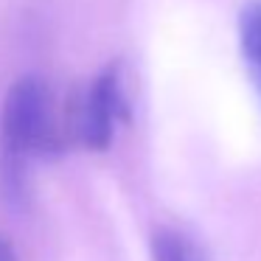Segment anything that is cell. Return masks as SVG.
<instances>
[{
    "mask_svg": "<svg viewBox=\"0 0 261 261\" xmlns=\"http://www.w3.org/2000/svg\"><path fill=\"white\" fill-rule=\"evenodd\" d=\"M0 261H17V255H14L12 244H9L3 236H0Z\"/></svg>",
    "mask_w": 261,
    "mask_h": 261,
    "instance_id": "obj_5",
    "label": "cell"
},
{
    "mask_svg": "<svg viewBox=\"0 0 261 261\" xmlns=\"http://www.w3.org/2000/svg\"><path fill=\"white\" fill-rule=\"evenodd\" d=\"M126 115V98L121 73L115 68H107L90 82L79 101V110H73L70 129L73 138L87 149H107L113 143L115 124Z\"/></svg>",
    "mask_w": 261,
    "mask_h": 261,
    "instance_id": "obj_2",
    "label": "cell"
},
{
    "mask_svg": "<svg viewBox=\"0 0 261 261\" xmlns=\"http://www.w3.org/2000/svg\"><path fill=\"white\" fill-rule=\"evenodd\" d=\"M152 250H154V261H205V255L199 253V247L191 239L177 230H169V227L154 233Z\"/></svg>",
    "mask_w": 261,
    "mask_h": 261,
    "instance_id": "obj_4",
    "label": "cell"
},
{
    "mask_svg": "<svg viewBox=\"0 0 261 261\" xmlns=\"http://www.w3.org/2000/svg\"><path fill=\"white\" fill-rule=\"evenodd\" d=\"M239 40H242V54L250 68V76H253V85L261 96V0H253L242 12Z\"/></svg>",
    "mask_w": 261,
    "mask_h": 261,
    "instance_id": "obj_3",
    "label": "cell"
},
{
    "mask_svg": "<svg viewBox=\"0 0 261 261\" xmlns=\"http://www.w3.org/2000/svg\"><path fill=\"white\" fill-rule=\"evenodd\" d=\"M62 146L45 79L25 76L9 90L0 118V174L6 197H23L29 169Z\"/></svg>",
    "mask_w": 261,
    "mask_h": 261,
    "instance_id": "obj_1",
    "label": "cell"
}]
</instances>
